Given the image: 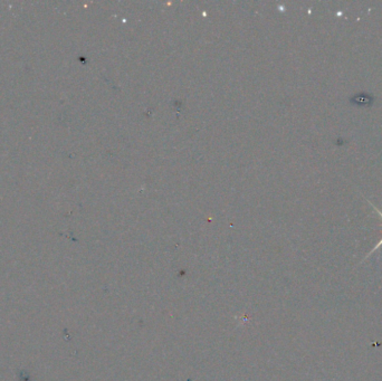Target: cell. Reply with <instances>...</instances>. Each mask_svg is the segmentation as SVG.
I'll list each match as a JSON object with an SVG mask.
<instances>
[{
	"mask_svg": "<svg viewBox=\"0 0 382 381\" xmlns=\"http://www.w3.org/2000/svg\"><path fill=\"white\" fill-rule=\"evenodd\" d=\"M372 207H373V209H374V211H375L376 213H378V214H379V216H380V218L382 219V213H381V212L379 211V209H378V208H376V207H374L373 205H372ZM381 246H382V238L380 239V241L378 243V244H376V245H375V246H374V247L372 248V250H371V251H370V253L368 254V255H367V256H365V257H364V259H367V258H368L369 256H371V255H372V254H373V253H374L375 251H378V250H379V248H380ZM364 259H363V261H364Z\"/></svg>",
	"mask_w": 382,
	"mask_h": 381,
	"instance_id": "6da1fadb",
	"label": "cell"
}]
</instances>
